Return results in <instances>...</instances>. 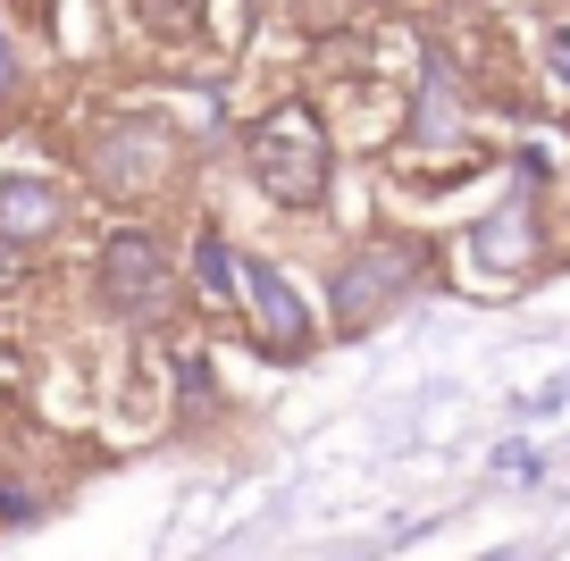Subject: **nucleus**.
I'll list each match as a JSON object with an SVG mask.
<instances>
[{
	"label": "nucleus",
	"mask_w": 570,
	"mask_h": 561,
	"mask_svg": "<svg viewBox=\"0 0 570 561\" xmlns=\"http://www.w3.org/2000/svg\"><path fill=\"white\" fill-rule=\"evenodd\" d=\"M252 176H261V194L285 201V210H311L327 194V135L311 126L303 101H285L277 118L252 126Z\"/></svg>",
	"instance_id": "nucleus-1"
},
{
	"label": "nucleus",
	"mask_w": 570,
	"mask_h": 561,
	"mask_svg": "<svg viewBox=\"0 0 570 561\" xmlns=\"http://www.w3.org/2000/svg\"><path fill=\"white\" fill-rule=\"evenodd\" d=\"M546 51H553V68H562V76H570V35H553V42H546Z\"/></svg>",
	"instance_id": "nucleus-8"
},
{
	"label": "nucleus",
	"mask_w": 570,
	"mask_h": 561,
	"mask_svg": "<svg viewBox=\"0 0 570 561\" xmlns=\"http://www.w3.org/2000/svg\"><path fill=\"white\" fill-rule=\"evenodd\" d=\"M160 294H168L160 244H151V235H109V252H101V302H109V311H126V318H142Z\"/></svg>",
	"instance_id": "nucleus-2"
},
{
	"label": "nucleus",
	"mask_w": 570,
	"mask_h": 561,
	"mask_svg": "<svg viewBox=\"0 0 570 561\" xmlns=\"http://www.w3.org/2000/svg\"><path fill=\"white\" fill-rule=\"evenodd\" d=\"M194 260H202V285H210V294L227 302V294H235V268H227V244H218V235H202V252H194Z\"/></svg>",
	"instance_id": "nucleus-6"
},
{
	"label": "nucleus",
	"mask_w": 570,
	"mask_h": 561,
	"mask_svg": "<svg viewBox=\"0 0 570 561\" xmlns=\"http://www.w3.org/2000/svg\"><path fill=\"white\" fill-rule=\"evenodd\" d=\"M411 268H420V260H411L403 244L361 252V260L344 268V285H336V318H344V327H370V318H377V311H386V302L411 285Z\"/></svg>",
	"instance_id": "nucleus-3"
},
{
	"label": "nucleus",
	"mask_w": 570,
	"mask_h": 561,
	"mask_svg": "<svg viewBox=\"0 0 570 561\" xmlns=\"http://www.w3.org/2000/svg\"><path fill=\"white\" fill-rule=\"evenodd\" d=\"M142 18H151V35H185V26H194V0H142Z\"/></svg>",
	"instance_id": "nucleus-7"
},
{
	"label": "nucleus",
	"mask_w": 570,
	"mask_h": 561,
	"mask_svg": "<svg viewBox=\"0 0 570 561\" xmlns=\"http://www.w3.org/2000/svg\"><path fill=\"white\" fill-rule=\"evenodd\" d=\"M235 294L252 302V318H261L268 352H303L311 318H303V302L285 294V277H277V268H268V260H244V277H235Z\"/></svg>",
	"instance_id": "nucleus-4"
},
{
	"label": "nucleus",
	"mask_w": 570,
	"mask_h": 561,
	"mask_svg": "<svg viewBox=\"0 0 570 561\" xmlns=\"http://www.w3.org/2000/svg\"><path fill=\"white\" fill-rule=\"evenodd\" d=\"M0 76H9V68H0Z\"/></svg>",
	"instance_id": "nucleus-9"
},
{
	"label": "nucleus",
	"mask_w": 570,
	"mask_h": 561,
	"mask_svg": "<svg viewBox=\"0 0 570 561\" xmlns=\"http://www.w3.org/2000/svg\"><path fill=\"white\" fill-rule=\"evenodd\" d=\"M51 227H59V194L35 185V176H9V185H0V235H9V244H35V235H51Z\"/></svg>",
	"instance_id": "nucleus-5"
}]
</instances>
